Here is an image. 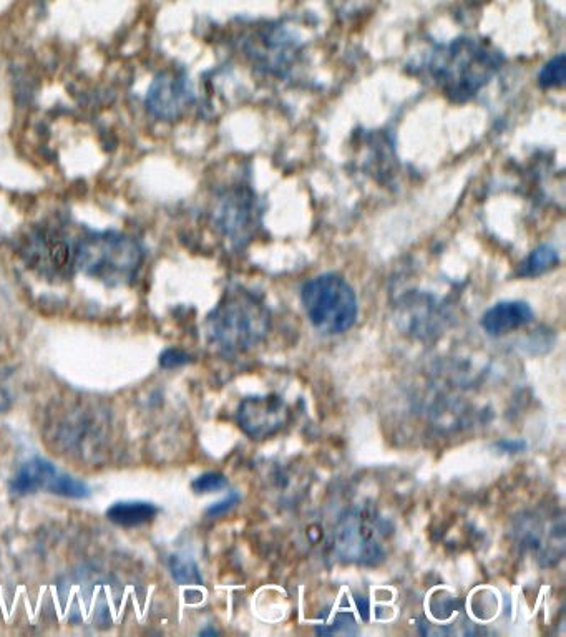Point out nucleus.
Segmentation results:
<instances>
[{"label":"nucleus","instance_id":"9b49d317","mask_svg":"<svg viewBox=\"0 0 566 637\" xmlns=\"http://www.w3.org/2000/svg\"><path fill=\"white\" fill-rule=\"evenodd\" d=\"M296 47L288 32L281 29H268L254 35V57L264 69L278 72L289 65L296 57Z\"/></svg>","mask_w":566,"mask_h":637},{"label":"nucleus","instance_id":"20e7f679","mask_svg":"<svg viewBox=\"0 0 566 637\" xmlns=\"http://www.w3.org/2000/svg\"><path fill=\"white\" fill-rule=\"evenodd\" d=\"M301 301L314 329L327 336L342 334L356 324V292L339 274H321L308 281L301 291Z\"/></svg>","mask_w":566,"mask_h":637},{"label":"nucleus","instance_id":"39448f33","mask_svg":"<svg viewBox=\"0 0 566 637\" xmlns=\"http://www.w3.org/2000/svg\"><path fill=\"white\" fill-rule=\"evenodd\" d=\"M334 548L342 561L356 565H376L384 556L381 533L369 515L356 510L346 513L337 523Z\"/></svg>","mask_w":566,"mask_h":637},{"label":"nucleus","instance_id":"0eeeda50","mask_svg":"<svg viewBox=\"0 0 566 637\" xmlns=\"http://www.w3.org/2000/svg\"><path fill=\"white\" fill-rule=\"evenodd\" d=\"M288 404L279 395L248 397L238 407V424L248 437L264 440L273 437L288 422Z\"/></svg>","mask_w":566,"mask_h":637},{"label":"nucleus","instance_id":"423d86ee","mask_svg":"<svg viewBox=\"0 0 566 637\" xmlns=\"http://www.w3.org/2000/svg\"><path fill=\"white\" fill-rule=\"evenodd\" d=\"M40 490H47L49 493L65 496V498H77V500L90 495V490L82 480L59 472L54 463L37 457L20 468L19 473L10 483V492L24 496L40 492Z\"/></svg>","mask_w":566,"mask_h":637},{"label":"nucleus","instance_id":"6ab92c4d","mask_svg":"<svg viewBox=\"0 0 566 637\" xmlns=\"http://www.w3.org/2000/svg\"><path fill=\"white\" fill-rule=\"evenodd\" d=\"M238 501H240V495H238V493H231V495L226 496L225 500L218 501L215 505L210 506V508L206 510V513L210 516L225 515L226 511L235 508Z\"/></svg>","mask_w":566,"mask_h":637},{"label":"nucleus","instance_id":"6e6552de","mask_svg":"<svg viewBox=\"0 0 566 637\" xmlns=\"http://www.w3.org/2000/svg\"><path fill=\"white\" fill-rule=\"evenodd\" d=\"M188 80L176 72H163L148 90L147 107L160 120H175L190 105Z\"/></svg>","mask_w":566,"mask_h":637},{"label":"nucleus","instance_id":"f8f14e48","mask_svg":"<svg viewBox=\"0 0 566 637\" xmlns=\"http://www.w3.org/2000/svg\"><path fill=\"white\" fill-rule=\"evenodd\" d=\"M532 319V307L527 302L502 301L485 312L480 324L488 336L502 337L527 326Z\"/></svg>","mask_w":566,"mask_h":637},{"label":"nucleus","instance_id":"f03ea898","mask_svg":"<svg viewBox=\"0 0 566 637\" xmlns=\"http://www.w3.org/2000/svg\"><path fill=\"white\" fill-rule=\"evenodd\" d=\"M268 329V309L248 291L228 292L206 321L210 341L225 354L248 351Z\"/></svg>","mask_w":566,"mask_h":637},{"label":"nucleus","instance_id":"1a4fd4ad","mask_svg":"<svg viewBox=\"0 0 566 637\" xmlns=\"http://www.w3.org/2000/svg\"><path fill=\"white\" fill-rule=\"evenodd\" d=\"M215 223L221 233L233 239H248L254 228V198L246 190H233L218 200L215 208Z\"/></svg>","mask_w":566,"mask_h":637},{"label":"nucleus","instance_id":"a211bd4d","mask_svg":"<svg viewBox=\"0 0 566 637\" xmlns=\"http://www.w3.org/2000/svg\"><path fill=\"white\" fill-rule=\"evenodd\" d=\"M188 362H190V355L185 354L183 351H178V349H168L160 357V365H162L163 369H175V367H181V365L188 364Z\"/></svg>","mask_w":566,"mask_h":637},{"label":"nucleus","instance_id":"f3484780","mask_svg":"<svg viewBox=\"0 0 566 637\" xmlns=\"http://www.w3.org/2000/svg\"><path fill=\"white\" fill-rule=\"evenodd\" d=\"M226 485H228V480H226L225 475L218 472L203 473L200 477L195 478V482L191 483L193 490H195L196 493H200V495H203V493L220 492Z\"/></svg>","mask_w":566,"mask_h":637},{"label":"nucleus","instance_id":"9d476101","mask_svg":"<svg viewBox=\"0 0 566 637\" xmlns=\"http://www.w3.org/2000/svg\"><path fill=\"white\" fill-rule=\"evenodd\" d=\"M29 259L42 273L62 276L75 268V248L60 234H37L30 244Z\"/></svg>","mask_w":566,"mask_h":637},{"label":"nucleus","instance_id":"7ed1b4c3","mask_svg":"<svg viewBox=\"0 0 566 637\" xmlns=\"http://www.w3.org/2000/svg\"><path fill=\"white\" fill-rule=\"evenodd\" d=\"M142 256L140 244L127 234H92L75 248V268L107 286H123L135 278Z\"/></svg>","mask_w":566,"mask_h":637},{"label":"nucleus","instance_id":"dca6fc26","mask_svg":"<svg viewBox=\"0 0 566 637\" xmlns=\"http://www.w3.org/2000/svg\"><path fill=\"white\" fill-rule=\"evenodd\" d=\"M565 55L560 54L555 59L550 60L540 73H538V83L543 88L562 87L565 83Z\"/></svg>","mask_w":566,"mask_h":637},{"label":"nucleus","instance_id":"4468645a","mask_svg":"<svg viewBox=\"0 0 566 637\" xmlns=\"http://www.w3.org/2000/svg\"><path fill=\"white\" fill-rule=\"evenodd\" d=\"M558 263H560V256H558L557 249L545 244L528 256L527 261L522 264L520 274L527 276V278H535V276H540V274L555 268Z\"/></svg>","mask_w":566,"mask_h":637},{"label":"nucleus","instance_id":"f257e3e1","mask_svg":"<svg viewBox=\"0 0 566 637\" xmlns=\"http://www.w3.org/2000/svg\"><path fill=\"white\" fill-rule=\"evenodd\" d=\"M500 65L502 55L492 45L460 37L449 44L437 45L425 62V69L445 97L464 103L487 87Z\"/></svg>","mask_w":566,"mask_h":637},{"label":"nucleus","instance_id":"ddd939ff","mask_svg":"<svg viewBox=\"0 0 566 637\" xmlns=\"http://www.w3.org/2000/svg\"><path fill=\"white\" fill-rule=\"evenodd\" d=\"M158 508L148 501H118L107 510L108 520L123 528H135L152 521Z\"/></svg>","mask_w":566,"mask_h":637},{"label":"nucleus","instance_id":"2eb2a0df","mask_svg":"<svg viewBox=\"0 0 566 637\" xmlns=\"http://www.w3.org/2000/svg\"><path fill=\"white\" fill-rule=\"evenodd\" d=\"M168 568H170L171 576L178 584L191 586V584L203 583L198 565L190 558L171 556L170 560H168Z\"/></svg>","mask_w":566,"mask_h":637},{"label":"nucleus","instance_id":"aec40b11","mask_svg":"<svg viewBox=\"0 0 566 637\" xmlns=\"http://www.w3.org/2000/svg\"><path fill=\"white\" fill-rule=\"evenodd\" d=\"M498 447L507 448V452H522L523 448L527 447V443L522 440H508V442L498 443Z\"/></svg>","mask_w":566,"mask_h":637}]
</instances>
